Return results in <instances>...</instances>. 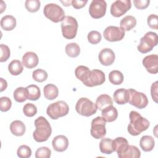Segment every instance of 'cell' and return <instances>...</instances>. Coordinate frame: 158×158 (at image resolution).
<instances>
[{
    "label": "cell",
    "mask_w": 158,
    "mask_h": 158,
    "mask_svg": "<svg viewBox=\"0 0 158 158\" xmlns=\"http://www.w3.org/2000/svg\"><path fill=\"white\" fill-rule=\"evenodd\" d=\"M136 25V20L132 15H127L120 22V28L124 31H130Z\"/></svg>",
    "instance_id": "27"
},
{
    "label": "cell",
    "mask_w": 158,
    "mask_h": 158,
    "mask_svg": "<svg viewBox=\"0 0 158 158\" xmlns=\"http://www.w3.org/2000/svg\"><path fill=\"white\" fill-rule=\"evenodd\" d=\"M114 101L119 105L125 104L128 102V91L125 88L117 89L113 94Z\"/></svg>",
    "instance_id": "19"
},
{
    "label": "cell",
    "mask_w": 158,
    "mask_h": 158,
    "mask_svg": "<svg viewBox=\"0 0 158 158\" xmlns=\"http://www.w3.org/2000/svg\"><path fill=\"white\" fill-rule=\"evenodd\" d=\"M130 123L128 125V132L132 136H137L146 130L149 125V122L136 111L130 112Z\"/></svg>",
    "instance_id": "1"
},
{
    "label": "cell",
    "mask_w": 158,
    "mask_h": 158,
    "mask_svg": "<svg viewBox=\"0 0 158 158\" xmlns=\"http://www.w3.org/2000/svg\"><path fill=\"white\" fill-rule=\"evenodd\" d=\"M16 19L10 15H7L2 17L1 20V27L6 31L12 30L16 27Z\"/></svg>",
    "instance_id": "23"
},
{
    "label": "cell",
    "mask_w": 158,
    "mask_h": 158,
    "mask_svg": "<svg viewBox=\"0 0 158 158\" xmlns=\"http://www.w3.org/2000/svg\"><path fill=\"white\" fill-rule=\"evenodd\" d=\"M1 50V56H0V62H4L8 60L10 56V52L9 47L5 44H1L0 45Z\"/></svg>",
    "instance_id": "41"
},
{
    "label": "cell",
    "mask_w": 158,
    "mask_h": 158,
    "mask_svg": "<svg viewBox=\"0 0 158 158\" xmlns=\"http://www.w3.org/2000/svg\"><path fill=\"white\" fill-rule=\"evenodd\" d=\"M44 96L48 100L55 99L59 94V89L54 84H48L43 88Z\"/></svg>",
    "instance_id": "25"
},
{
    "label": "cell",
    "mask_w": 158,
    "mask_h": 158,
    "mask_svg": "<svg viewBox=\"0 0 158 158\" xmlns=\"http://www.w3.org/2000/svg\"><path fill=\"white\" fill-rule=\"evenodd\" d=\"M31 149L27 145H21L19 147L17 154L20 158H28L31 156Z\"/></svg>",
    "instance_id": "37"
},
{
    "label": "cell",
    "mask_w": 158,
    "mask_h": 158,
    "mask_svg": "<svg viewBox=\"0 0 158 158\" xmlns=\"http://www.w3.org/2000/svg\"><path fill=\"white\" fill-rule=\"evenodd\" d=\"M43 13L47 19L54 23L62 21L65 17V12L63 9L54 3L46 4L44 7Z\"/></svg>",
    "instance_id": "5"
},
{
    "label": "cell",
    "mask_w": 158,
    "mask_h": 158,
    "mask_svg": "<svg viewBox=\"0 0 158 158\" xmlns=\"http://www.w3.org/2000/svg\"><path fill=\"white\" fill-rule=\"evenodd\" d=\"M12 106V101L8 97H1L0 98V110L2 112L8 111Z\"/></svg>",
    "instance_id": "42"
},
{
    "label": "cell",
    "mask_w": 158,
    "mask_h": 158,
    "mask_svg": "<svg viewBox=\"0 0 158 158\" xmlns=\"http://www.w3.org/2000/svg\"><path fill=\"white\" fill-rule=\"evenodd\" d=\"M141 152L139 149L133 145H129L122 158H139Z\"/></svg>",
    "instance_id": "34"
},
{
    "label": "cell",
    "mask_w": 158,
    "mask_h": 158,
    "mask_svg": "<svg viewBox=\"0 0 158 158\" xmlns=\"http://www.w3.org/2000/svg\"><path fill=\"white\" fill-rule=\"evenodd\" d=\"M96 104L86 98H81L77 101L75 110L78 114L85 117H89L97 112Z\"/></svg>",
    "instance_id": "7"
},
{
    "label": "cell",
    "mask_w": 158,
    "mask_h": 158,
    "mask_svg": "<svg viewBox=\"0 0 158 158\" xmlns=\"http://www.w3.org/2000/svg\"><path fill=\"white\" fill-rule=\"evenodd\" d=\"M27 90L28 99L36 101L41 96V91L39 87L36 85H30L26 87Z\"/></svg>",
    "instance_id": "29"
},
{
    "label": "cell",
    "mask_w": 158,
    "mask_h": 158,
    "mask_svg": "<svg viewBox=\"0 0 158 158\" xmlns=\"http://www.w3.org/2000/svg\"><path fill=\"white\" fill-rule=\"evenodd\" d=\"M148 24L149 27L152 29H158V19L157 16L156 14H151L148 17Z\"/></svg>",
    "instance_id": "43"
},
{
    "label": "cell",
    "mask_w": 158,
    "mask_h": 158,
    "mask_svg": "<svg viewBox=\"0 0 158 158\" xmlns=\"http://www.w3.org/2000/svg\"><path fill=\"white\" fill-rule=\"evenodd\" d=\"M113 140L109 138H102L99 143V149L102 153L110 154L114 152L112 146Z\"/></svg>",
    "instance_id": "28"
},
{
    "label": "cell",
    "mask_w": 158,
    "mask_h": 158,
    "mask_svg": "<svg viewBox=\"0 0 158 158\" xmlns=\"http://www.w3.org/2000/svg\"><path fill=\"white\" fill-rule=\"evenodd\" d=\"M78 27L77 20L72 16H65L61 21L62 36L66 39L74 38L77 35Z\"/></svg>",
    "instance_id": "3"
},
{
    "label": "cell",
    "mask_w": 158,
    "mask_h": 158,
    "mask_svg": "<svg viewBox=\"0 0 158 158\" xmlns=\"http://www.w3.org/2000/svg\"><path fill=\"white\" fill-rule=\"evenodd\" d=\"M11 133L17 136H23L25 132L26 127L25 124L20 120H14L10 125Z\"/></svg>",
    "instance_id": "21"
},
{
    "label": "cell",
    "mask_w": 158,
    "mask_h": 158,
    "mask_svg": "<svg viewBox=\"0 0 158 158\" xmlns=\"http://www.w3.org/2000/svg\"><path fill=\"white\" fill-rule=\"evenodd\" d=\"M124 79L123 75L118 70H114L111 71L109 74V80L110 82L115 85H119L122 84Z\"/></svg>",
    "instance_id": "32"
},
{
    "label": "cell",
    "mask_w": 158,
    "mask_h": 158,
    "mask_svg": "<svg viewBox=\"0 0 158 158\" xmlns=\"http://www.w3.org/2000/svg\"><path fill=\"white\" fill-rule=\"evenodd\" d=\"M51 155V151L48 147H40L35 152L36 158H49Z\"/></svg>",
    "instance_id": "40"
},
{
    "label": "cell",
    "mask_w": 158,
    "mask_h": 158,
    "mask_svg": "<svg viewBox=\"0 0 158 158\" xmlns=\"http://www.w3.org/2000/svg\"><path fill=\"white\" fill-rule=\"evenodd\" d=\"M32 77L35 81L41 83L48 78V73L43 69H38L33 72Z\"/></svg>",
    "instance_id": "35"
},
{
    "label": "cell",
    "mask_w": 158,
    "mask_h": 158,
    "mask_svg": "<svg viewBox=\"0 0 158 158\" xmlns=\"http://www.w3.org/2000/svg\"><path fill=\"white\" fill-rule=\"evenodd\" d=\"M107 4L104 0H93L89 7V14L94 19L104 17L106 12Z\"/></svg>",
    "instance_id": "11"
},
{
    "label": "cell",
    "mask_w": 158,
    "mask_h": 158,
    "mask_svg": "<svg viewBox=\"0 0 158 158\" xmlns=\"http://www.w3.org/2000/svg\"><path fill=\"white\" fill-rule=\"evenodd\" d=\"M131 7L130 0H117L111 4L110 14L115 17H119L129 10Z\"/></svg>",
    "instance_id": "10"
},
{
    "label": "cell",
    "mask_w": 158,
    "mask_h": 158,
    "mask_svg": "<svg viewBox=\"0 0 158 158\" xmlns=\"http://www.w3.org/2000/svg\"><path fill=\"white\" fill-rule=\"evenodd\" d=\"M88 2L87 0L85 1H77V0H73L72 1V6L76 9H81L85 6L86 3Z\"/></svg>",
    "instance_id": "46"
},
{
    "label": "cell",
    "mask_w": 158,
    "mask_h": 158,
    "mask_svg": "<svg viewBox=\"0 0 158 158\" xmlns=\"http://www.w3.org/2000/svg\"><path fill=\"white\" fill-rule=\"evenodd\" d=\"M88 41L92 44H96L99 43L102 38L101 33L96 30H93L88 34Z\"/></svg>",
    "instance_id": "38"
},
{
    "label": "cell",
    "mask_w": 158,
    "mask_h": 158,
    "mask_svg": "<svg viewBox=\"0 0 158 158\" xmlns=\"http://www.w3.org/2000/svg\"><path fill=\"white\" fill-rule=\"evenodd\" d=\"M115 53L109 48H104L102 49L98 56L100 63L104 66L112 65L115 60Z\"/></svg>",
    "instance_id": "15"
},
{
    "label": "cell",
    "mask_w": 158,
    "mask_h": 158,
    "mask_svg": "<svg viewBox=\"0 0 158 158\" xmlns=\"http://www.w3.org/2000/svg\"><path fill=\"white\" fill-rule=\"evenodd\" d=\"M139 146L145 152L151 151L155 146V141L152 136L149 135L143 136L139 141Z\"/></svg>",
    "instance_id": "22"
},
{
    "label": "cell",
    "mask_w": 158,
    "mask_h": 158,
    "mask_svg": "<svg viewBox=\"0 0 158 158\" xmlns=\"http://www.w3.org/2000/svg\"><path fill=\"white\" fill-rule=\"evenodd\" d=\"M63 4L64 6L67 7V6H70V4H72V1H60Z\"/></svg>",
    "instance_id": "48"
},
{
    "label": "cell",
    "mask_w": 158,
    "mask_h": 158,
    "mask_svg": "<svg viewBox=\"0 0 158 158\" xmlns=\"http://www.w3.org/2000/svg\"><path fill=\"white\" fill-rule=\"evenodd\" d=\"M105 80L106 76L102 70L93 69L91 70L89 78L84 85L88 87H93L103 84Z\"/></svg>",
    "instance_id": "13"
},
{
    "label": "cell",
    "mask_w": 158,
    "mask_h": 158,
    "mask_svg": "<svg viewBox=\"0 0 158 158\" xmlns=\"http://www.w3.org/2000/svg\"><path fill=\"white\" fill-rule=\"evenodd\" d=\"M53 149L57 152H64L69 146L68 138L64 135H57L55 136L52 141Z\"/></svg>",
    "instance_id": "17"
},
{
    "label": "cell",
    "mask_w": 158,
    "mask_h": 158,
    "mask_svg": "<svg viewBox=\"0 0 158 158\" xmlns=\"http://www.w3.org/2000/svg\"><path fill=\"white\" fill-rule=\"evenodd\" d=\"M23 114L27 117H33L37 113L36 106L32 103H27L23 107Z\"/></svg>",
    "instance_id": "39"
},
{
    "label": "cell",
    "mask_w": 158,
    "mask_h": 158,
    "mask_svg": "<svg viewBox=\"0 0 158 158\" xmlns=\"http://www.w3.org/2000/svg\"><path fill=\"white\" fill-rule=\"evenodd\" d=\"M143 65L149 73L156 74L158 72V56L151 54L146 56L143 60Z\"/></svg>",
    "instance_id": "14"
},
{
    "label": "cell",
    "mask_w": 158,
    "mask_h": 158,
    "mask_svg": "<svg viewBox=\"0 0 158 158\" xmlns=\"http://www.w3.org/2000/svg\"><path fill=\"white\" fill-rule=\"evenodd\" d=\"M14 98L17 102H23L28 99L26 88L19 87L16 88L14 92Z\"/></svg>",
    "instance_id": "33"
},
{
    "label": "cell",
    "mask_w": 158,
    "mask_h": 158,
    "mask_svg": "<svg viewBox=\"0 0 158 158\" xmlns=\"http://www.w3.org/2000/svg\"><path fill=\"white\" fill-rule=\"evenodd\" d=\"M112 99L110 96L107 94H101L99 96L96 101V105L99 110H102L105 107L112 106Z\"/></svg>",
    "instance_id": "26"
},
{
    "label": "cell",
    "mask_w": 158,
    "mask_h": 158,
    "mask_svg": "<svg viewBox=\"0 0 158 158\" xmlns=\"http://www.w3.org/2000/svg\"><path fill=\"white\" fill-rule=\"evenodd\" d=\"M128 91V102L131 106L138 109H143L146 107L148 104V99L145 94L138 92L136 90L130 88Z\"/></svg>",
    "instance_id": "8"
},
{
    "label": "cell",
    "mask_w": 158,
    "mask_h": 158,
    "mask_svg": "<svg viewBox=\"0 0 158 158\" xmlns=\"http://www.w3.org/2000/svg\"><path fill=\"white\" fill-rule=\"evenodd\" d=\"M35 130L33 133L34 139L38 143L44 142L48 139L52 133V128L50 123L43 116L38 117L35 120Z\"/></svg>",
    "instance_id": "2"
},
{
    "label": "cell",
    "mask_w": 158,
    "mask_h": 158,
    "mask_svg": "<svg viewBox=\"0 0 158 158\" xmlns=\"http://www.w3.org/2000/svg\"><path fill=\"white\" fill-rule=\"evenodd\" d=\"M91 70L89 69L86 66L79 65L75 70V74L76 77L80 80L83 84L88 80L89 76L90 75Z\"/></svg>",
    "instance_id": "24"
},
{
    "label": "cell",
    "mask_w": 158,
    "mask_h": 158,
    "mask_svg": "<svg viewBox=\"0 0 158 158\" xmlns=\"http://www.w3.org/2000/svg\"><path fill=\"white\" fill-rule=\"evenodd\" d=\"M150 3L149 0H134L133 4L138 9H144L147 8Z\"/></svg>",
    "instance_id": "44"
},
{
    "label": "cell",
    "mask_w": 158,
    "mask_h": 158,
    "mask_svg": "<svg viewBox=\"0 0 158 158\" xmlns=\"http://www.w3.org/2000/svg\"><path fill=\"white\" fill-rule=\"evenodd\" d=\"M8 70L11 75H19L23 70V64L19 60H13L9 63Z\"/></svg>",
    "instance_id": "30"
},
{
    "label": "cell",
    "mask_w": 158,
    "mask_h": 158,
    "mask_svg": "<svg viewBox=\"0 0 158 158\" xmlns=\"http://www.w3.org/2000/svg\"><path fill=\"white\" fill-rule=\"evenodd\" d=\"M106 121L102 117H96L91 122V135L95 139H102L106 135Z\"/></svg>",
    "instance_id": "9"
},
{
    "label": "cell",
    "mask_w": 158,
    "mask_h": 158,
    "mask_svg": "<svg viewBox=\"0 0 158 158\" xmlns=\"http://www.w3.org/2000/svg\"><path fill=\"white\" fill-rule=\"evenodd\" d=\"M67 55L70 57H77L80 53V48L75 43H70L66 45L65 48Z\"/></svg>",
    "instance_id": "31"
},
{
    "label": "cell",
    "mask_w": 158,
    "mask_h": 158,
    "mask_svg": "<svg viewBox=\"0 0 158 158\" xmlns=\"http://www.w3.org/2000/svg\"><path fill=\"white\" fill-rule=\"evenodd\" d=\"M158 82L156 81L154 83L152 84L151 87V94L152 99L155 102H157V88H158V85H157Z\"/></svg>",
    "instance_id": "45"
},
{
    "label": "cell",
    "mask_w": 158,
    "mask_h": 158,
    "mask_svg": "<svg viewBox=\"0 0 158 158\" xmlns=\"http://www.w3.org/2000/svg\"><path fill=\"white\" fill-rule=\"evenodd\" d=\"M157 44V35L153 31L147 32L141 39L137 49L141 53L150 52Z\"/></svg>",
    "instance_id": "6"
},
{
    "label": "cell",
    "mask_w": 158,
    "mask_h": 158,
    "mask_svg": "<svg viewBox=\"0 0 158 158\" xmlns=\"http://www.w3.org/2000/svg\"><path fill=\"white\" fill-rule=\"evenodd\" d=\"M129 144L127 139L123 137H117L112 141L114 151L117 152V156L119 158H122Z\"/></svg>",
    "instance_id": "16"
},
{
    "label": "cell",
    "mask_w": 158,
    "mask_h": 158,
    "mask_svg": "<svg viewBox=\"0 0 158 158\" xmlns=\"http://www.w3.org/2000/svg\"><path fill=\"white\" fill-rule=\"evenodd\" d=\"M102 117L107 122L115 121L118 117L117 109L113 106H109L105 107L102 110Z\"/></svg>",
    "instance_id": "20"
},
{
    "label": "cell",
    "mask_w": 158,
    "mask_h": 158,
    "mask_svg": "<svg viewBox=\"0 0 158 158\" xmlns=\"http://www.w3.org/2000/svg\"><path fill=\"white\" fill-rule=\"evenodd\" d=\"M103 36L108 41H118L124 38L125 31L118 27L109 26L104 30Z\"/></svg>",
    "instance_id": "12"
},
{
    "label": "cell",
    "mask_w": 158,
    "mask_h": 158,
    "mask_svg": "<svg viewBox=\"0 0 158 158\" xmlns=\"http://www.w3.org/2000/svg\"><path fill=\"white\" fill-rule=\"evenodd\" d=\"M22 64L26 68L33 69L37 66L39 59L37 54L33 52H27L22 57Z\"/></svg>",
    "instance_id": "18"
},
{
    "label": "cell",
    "mask_w": 158,
    "mask_h": 158,
    "mask_svg": "<svg viewBox=\"0 0 158 158\" xmlns=\"http://www.w3.org/2000/svg\"><path fill=\"white\" fill-rule=\"evenodd\" d=\"M40 1L38 0H27L25 3L26 9L31 13L37 12L40 7Z\"/></svg>",
    "instance_id": "36"
},
{
    "label": "cell",
    "mask_w": 158,
    "mask_h": 158,
    "mask_svg": "<svg viewBox=\"0 0 158 158\" xmlns=\"http://www.w3.org/2000/svg\"><path fill=\"white\" fill-rule=\"evenodd\" d=\"M0 81H1V92H2L6 89L7 86V81L5 80H4L2 78H0Z\"/></svg>",
    "instance_id": "47"
},
{
    "label": "cell",
    "mask_w": 158,
    "mask_h": 158,
    "mask_svg": "<svg viewBox=\"0 0 158 158\" xmlns=\"http://www.w3.org/2000/svg\"><path fill=\"white\" fill-rule=\"evenodd\" d=\"M69 107L68 104L63 101H59L48 106L46 109L47 115L53 120L65 116L68 114Z\"/></svg>",
    "instance_id": "4"
}]
</instances>
